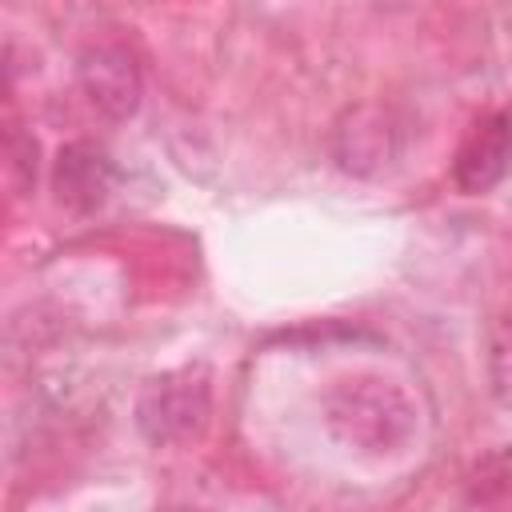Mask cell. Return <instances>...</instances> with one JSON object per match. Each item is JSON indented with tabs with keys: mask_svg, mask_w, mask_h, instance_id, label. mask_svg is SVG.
I'll return each mask as SVG.
<instances>
[{
	"mask_svg": "<svg viewBox=\"0 0 512 512\" xmlns=\"http://www.w3.org/2000/svg\"><path fill=\"white\" fill-rule=\"evenodd\" d=\"M52 188H56V200L64 208L96 212L112 196V188H116V164H112V156L100 144H88V140L64 144L56 152Z\"/></svg>",
	"mask_w": 512,
	"mask_h": 512,
	"instance_id": "6",
	"label": "cell"
},
{
	"mask_svg": "<svg viewBox=\"0 0 512 512\" xmlns=\"http://www.w3.org/2000/svg\"><path fill=\"white\" fill-rule=\"evenodd\" d=\"M408 148V120L388 104H352L332 124V160L340 172L376 180L400 164Z\"/></svg>",
	"mask_w": 512,
	"mask_h": 512,
	"instance_id": "3",
	"label": "cell"
},
{
	"mask_svg": "<svg viewBox=\"0 0 512 512\" xmlns=\"http://www.w3.org/2000/svg\"><path fill=\"white\" fill-rule=\"evenodd\" d=\"M320 408L328 432L368 456L408 448L420 428L416 400L388 376H344L324 392Z\"/></svg>",
	"mask_w": 512,
	"mask_h": 512,
	"instance_id": "1",
	"label": "cell"
},
{
	"mask_svg": "<svg viewBox=\"0 0 512 512\" xmlns=\"http://www.w3.org/2000/svg\"><path fill=\"white\" fill-rule=\"evenodd\" d=\"M512 168V112H492L472 124L464 136L456 160H452V180L460 192L480 196L496 188Z\"/></svg>",
	"mask_w": 512,
	"mask_h": 512,
	"instance_id": "5",
	"label": "cell"
},
{
	"mask_svg": "<svg viewBox=\"0 0 512 512\" xmlns=\"http://www.w3.org/2000/svg\"><path fill=\"white\" fill-rule=\"evenodd\" d=\"M212 388L204 368H172L152 376L136 396V428L148 444H180L208 424Z\"/></svg>",
	"mask_w": 512,
	"mask_h": 512,
	"instance_id": "2",
	"label": "cell"
},
{
	"mask_svg": "<svg viewBox=\"0 0 512 512\" xmlns=\"http://www.w3.org/2000/svg\"><path fill=\"white\" fill-rule=\"evenodd\" d=\"M172 512H200V508H172Z\"/></svg>",
	"mask_w": 512,
	"mask_h": 512,
	"instance_id": "9",
	"label": "cell"
},
{
	"mask_svg": "<svg viewBox=\"0 0 512 512\" xmlns=\"http://www.w3.org/2000/svg\"><path fill=\"white\" fill-rule=\"evenodd\" d=\"M8 156H12V176L16 184H32L36 180V140H24L16 132H8Z\"/></svg>",
	"mask_w": 512,
	"mask_h": 512,
	"instance_id": "8",
	"label": "cell"
},
{
	"mask_svg": "<svg viewBox=\"0 0 512 512\" xmlns=\"http://www.w3.org/2000/svg\"><path fill=\"white\" fill-rule=\"evenodd\" d=\"M76 80L80 92L88 96V104L104 116V120H128L140 108L144 96V80H140V64L124 44H88L76 60Z\"/></svg>",
	"mask_w": 512,
	"mask_h": 512,
	"instance_id": "4",
	"label": "cell"
},
{
	"mask_svg": "<svg viewBox=\"0 0 512 512\" xmlns=\"http://www.w3.org/2000/svg\"><path fill=\"white\" fill-rule=\"evenodd\" d=\"M484 368L488 388L500 408H512V312H500L488 320L484 332Z\"/></svg>",
	"mask_w": 512,
	"mask_h": 512,
	"instance_id": "7",
	"label": "cell"
}]
</instances>
